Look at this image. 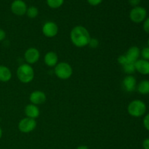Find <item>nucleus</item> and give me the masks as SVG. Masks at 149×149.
I'll list each match as a JSON object with an SVG mask.
<instances>
[{
  "label": "nucleus",
  "instance_id": "obj_1",
  "mask_svg": "<svg viewBox=\"0 0 149 149\" xmlns=\"http://www.w3.org/2000/svg\"><path fill=\"white\" fill-rule=\"evenodd\" d=\"M70 39L74 46L82 48L89 45L91 36L90 32L85 27L82 26H77L71 29Z\"/></svg>",
  "mask_w": 149,
  "mask_h": 149
},
{
  "label": "nucleus",
  "instance_id": "obj_2",
  "mask_svg": "<svg viewBox=\"0 0 149 149\" xmlns=\"http://www.w3.org/2000/svg\"><path fill=\"white\" fill-rule=\"evenodd\" d=\"M17 77L20 82L23 84H29L34 79V70L31 65L28 63L21 64L17 68Z\"/></svg>",
  "mask_w": 149,
  "mask_h": 149
},
{
  "label": "nucleus",
  "instance_id": "obj_3",
  "mask_svg": "<svg viewBox=\"0 0 149 149\" xmlns=\"http://www.w3.org/2000/svg\"><path fill=\"white\" fill-rule=\"evenodd\" d=\"M127 112L132 117H141L146 112V105L141 100H134L128 105Z\"/></svg>",
  "mask_w": 149,
  "mask_h": 149
},
{
  "label": "nucleus",
  "instance_id": "obj_4",
  "mask_svg": "<svg viewBox=\"0 0 149 149\" xmlns=\"http://www.w3.org/2000/svg\"><path fill=\"white\" fill-rule=\"evenodd\" d=\"M55 76L58 79L66 80L69 79L73 74V68L69 63L66 62L58 63L54 69Z\"/></svg>",
  "mask_w": 149,
  "mask_h": 149
},
{
  "label": "nucleus",
  "instance_id": "obj_5",
  "mask_svg": "<svg viewBox=\"0 0 149 149\" xmlns=\"http://www.w3.org/2000/svg\"><path fill=\"white\" fill-rule=\"evenodd\" d=\"M147 17V11L144 7H135L130 13V19L135 23H141L146 20Z\"/></svg>",
  "mask_w": 149,
  "mask_h": 149
},
{
  "label": "nucleus",
  "instance_id": "obj_6",
  "mask_svg": "<svg viewBox=\"0 0 149 149\" xmlns=\"http://www.w3.org/2000/svg\"><path fill=\"white\" fill-rule=\"evenodd\" d=\"M36 122L35 119L26 117L22 119L18 123V129L22 133H29L36 127Z\"/></svg>",
  "mask_w": 149,
  "mask_h": 149
},
{
  "label": "nucleus",
  "instance_id": "obj_7",
  "mask_svg": "<svg viewBox=\"0 0 149 149\" xmlns=\"http://www.w3.org/2000/svg\"><path fill=\"white\" fill-rule=\"evenodd\" d=\"M58 26L52 21H47L42 26V33L47 38H53L58 34Z\"/></svg>",
  "mask_w": 149,
  "mask_h": 149
},
{
  "label": "nucleus",
  "instance_id": "obj_8",
  "mask_svg": "<svg viewBox=\"0 0 149 149\" xmlns=\"http://www.w3.org/2000/svg\"><path fill=\"white\" fill-rule=\"evenodd\" d=\"M40 58V52L39 49L35 47H30L26 50L24 53V59L29 65L36 63Z\"/></svg>",
  "mask_w": 149,
  "mask_h": 149
},
{
  "label": "nucleus",
  "instance_id": "obj_9",
  "mask_svg": "<svg viewBox=\"0 0 149 149\" xmlns=\"http://www.w3.org/2000/svg\"><path fill=\"white\" fill-rule=\"evenodd\" d=\"M27 8V5L23 0H14L10 6L12 13L17 16H22L26 14Z\"/></svg>",
  "mask_w": 149,
  "mask_h": 149
},
{
  "label": "nucleus",
  "instance_id": "obj_10",
  "mask_svg": "<svg viewBox=\"0 0 149 149\" xmlns=\"http://www.w3.org/2000/svg\"><path fill=\"white\" fill-rule=\"evenodd\" d=\"M47 96L44 92L41 90H35L33 91L29 95V100L31 103L36 106L42 105L46 101Z\"/></svg>",
  "mask_w": 149,
  "mask_h": 149
},
{
  "label": "nucleus",
  "instance_id": "obj_11",
  "mask_svg": "<svg viewBox=\"0 0 149 149\" xmlns=\"http://www.w3.org/2000/svg\"><path fill=\"white\" fill-rule=\"evenodd\" d=\"M124 89L127 93L134 92L137 88V80L132 75H127L124 78L122 81Z\"/></svg>",
  "mask_w": 149,
  "mask_h": 149
},
{
  "label": "nucleus",
  "instance_id": "obj_12",
  "mask_svg": "<svg viewBox=\"0 0 149 149\" xmlns=\"http://www.w3.org/2000/svg\"><path fill=\"white\" fill-rule=\"evenodd\" d=\"M141 55V49L136 46H132L128 49L127 51L125 56H126L127 60L128 62L135 63Z\"/></svg>",
  "mask_w": 149,
  "mask_h": 149
},
{
  "label": "nucleus",
  "instance_id": "obj_13",
  "mask_svg": "<svg viewBox=\"0 0 149 149\" xmlns=\"http://www.w3.org/2000/svg\"><path fill=\"white\" fill-rule=\"evenodd\" d=\"M135 70L143 75L149 74V61L144 59H138L135 63Z\"/></svg>",
  "mask_w": 149,
  "mask_h": 149
},
{
  "label": "nucleus",
  "instance_id": "obj_14",
  "mask_svg": "<svg viewBox=\"0 0 149 149\" xmlns=\"http://www.w3.org/2000/svg\"><path fill=\"white\" fill-rule=\"evenodd\" d=\"M25 114L26 117L36 119V118L39 117L40 114V111L38 106L31 103V104H28L25 108Z\"/></svg>",
  "mask_w": 149,
  "mask_h": 149
},
{
  "label": "nucleus",
  "instance_id": "obj_15",
  "mask_svg": "<svg viewBox=\"0 0 149 149\" xmlns=\"http://www.w3.org/2000/svg\"><path fill=\"white\" fill-rule=\"evenodd\" d=\"M45 63L48 67H55L58 63V56L53 51H49L44 57Z\"/></svg>",
  "mask_w": 149,
  "mask_h": 149
},
{
  "label": "nucleus",
  "instance_id": "obj_16",
  "mask_svg": "<svg viewBox=\"0 0 149 149\" xmlns=\"http://www.w3.org/2000/svg\"><path fill=\"white\" fill-rule=\"evenodd\" d=\"M12 79V72L8 67L0 65V81L8 82Z\"/></svg>",
  "mask_w": 149,
  "mask_h": 149
},
{
  "label": "nucleus",
  "instance_id": "obj_17",
  "mask_svg": "<svg viewBox=\"0 0 149 149\" xmlns=\"http://www.w3.org/2000/svg\"><path fill=\"white\" fill-rule=\"evenodd\" d=\"M137 90L138 93L141 95H146L149 94V80L144 79L140 81L138 84L137 85Z\"/></svg>",
  "mask_w": 149,
  "mask_h": 149
},
{
  "label": "nucleus",
  "instance_id": "obj_18",
  "mask_svg": "<svg viewBox=\"0 0 149 149\" xmlns=\"http://www.w3.org/2000/svg\"><path fill=\"white\" fill-rule=\"evenodd\" d=\"M122 67H123V70L125 74H128V75H132L133 73H135L136 71V70H135V63L127 62Z\"/></svg>",
  "mask_w": 149,
  "mask_h": 149
},
{
  "label": "nucleus",
  "instance_id": "obj_19",
  "mask_svg": "<svg viewBox=\"0 0 149 149\" xmlns=\"http://www.w3.org/2000/svg\"><path fill=\"white\" fill-rule=\"evenodd\" d=\"M26 14L27 15L29 18H35L39 15V10L37 9V7H34V6H31L27 8Z\"/></svg>",
  "mask_w": 149,
  "mask_h": 149
},
{
  "label": "nucleus",
  "instance_id": "obj_20",
  "mask_svg": "<svg viewBox=\"0 0 149 149\" xmlns=\"http://www.w3.org/2000/svg\"><path fill=\"white\" fill-rule=\"evenodd\" d=\"M64 2V0H47V5L50 8L57 9L63 5Z\"/></svg>",
  "mask_w": 149,
  "mask_h": 149
},
{
  "label": "nucleus",
  "instance_id": "obj_21",
  "mask_svg": "<svg viewBox=\"0 0 149 149\" xmlns=\"http://www.w3.org/2000/svg\"><path fill=\"white\" fill-rule=\"evenodd\" d=\"M141 55L143 58L142 59L146 60V61H149V47H148L143 48L142 50L141 51Z\"/></svg>",
  "mask_w": 149,
  "mask_h": 149
},
{
  "label": "nucleus",
  "instance_id": "obj_22",
  "mask_svg": "<svg viewBox=\"0 0 149 149\" xmlns=\"http://www.w3.org/2000/svg\"><path fill=\"white\" fill-rule=\"evenodd\" d=\"M88 45L92 48H97L99 45L98 40L97 39H95V38H91Z\"/></svg>",
  "mask_w": 149,
  "mask_h": 149
},
{
  "label": "nucleus",
  "instance_id": "obj_23",
  "mask_svg": "<svg viewBox=\"0 0 149 149\" xmlns=\"http://www.w3.org/2000/svg\"><path fill=\"white\" fill-rule=\"evenodd\" d=\"M117 61H118V63H119L121 65H122V66H123V65H125V64H126L128 62L127 60L126 56H125V55H119V56L118 57Z\"/></svg>",
  "mask_w": 149,
  "mask_h": 149
},
{
  "label": "nucleus",
  "instance_id": "obj_24",
  "mask_svg": "<svg viewBox=\"0 0 149 149\" xmlns=\"http://www.w3.org/2000/svg\"><path fill=\"white\" fill-rule=\"evenodd\" d=\"M143 126L145 127V129L146 130L149 131V113L146 115L143 118Z\"/></svg>",
  "mask_w": 149,
  "mask_h": 149
},
{
  "label": "nucleus",
  "instance_id": "obj_25",
  "mask_svg": "<svg viewBox=\"0 0 149 149\" xmlns=\"http://www.w3.org/2000/svg\"><path fill=\"white\" fill-rule=\"evenodd\" d=\"M143 30L145 31L146 33H149V17L146 18V20L143 21Z\"/></svg>",
  "mask_w": 149,
  "mask_h": 149
},
{
  "label": "nucleus",
  "instance_id": "obj_26",
  "mask_svg": "<svg viewBox=\"0 0 149 149\" xmlns=\"http://www.w3.org/2000/svg\"><path fill=\"white\" fill-rule=\"evenodd\" d=\"M89 4L92 6H97L103 1V0H87Z\"/></svg>",
  "mask_w": 149,
  "mask_h": 149
},
{
  "label": "nucleus",
  "instance_id": "obj_27",
  "mask_svg": "<svg viewBox=\"0 0 149 149\" xmlns=\"http://www.w3.org/2000/svg\"><path fill=\"white\" fill-rule=\"evenodd\" d=\"M129 3L132 7H138V4L141 3V0H129Z\"/></svg>",
  "mask_w": 149,
  "mask_h": 149
},
{
  "label": "nucleus",
  "instance_id": "obj_28",
  "mask_svg": "<svg viewBox=\"0 0 149 149\" xmlns=\"http://www.w3.org/2000/svg\"><path fill=\"white\" fill-rule=\"evenodd\" d=\"M143 148L144 149H149V138H146L143 141Z\"/></svg>",
  "mask_w": 149,
  "mask_h": 149
},
{
  "label": "nucleus",
  "instance_id": "obj_29",
  "mask_svg": "<svg viewBox=\"0 0 149 149\" xmlns=\"http://www.w3.org/2000/svg\"><path fill=\"white\" fill-rule=\"evenodd\" d=\"M6 38V33L3 29H0V42H2Z\"/></svg>",
  "mask_w": 149,
  "mask_h": 149
},
{
  "label": "nucleus",
  "instance_id": "obj_30",
  "mask_svg": "<svg viewBox=\"0 0 149 149\" xmlns=\"http://www.w3.org/2000/svg\"><path fill=\"white\" fill-rule=\"evenodd\" d=\"M77 149H89V148L87 146L81 145V146H79L77 147Z\"/></svg>",
  "mask_w": 149,
  "mask_h": 149
},
{
  "label": "nucleus",
  "instance_id": "obj_31",
  "mask_svg": "<svg viewBox=\"0 0 149 149\" xmlns=\"http://www.w3.org/2000/svg\"><path fill=\"white\" fill-rule=\"evenodd\" d=\"M2 133H3L2 130H1V128L0 127V139H1V137H2Z\"/></svg>",
  "mask_w": 149,
  "mask_h": 149
},
{
  "label": "nucleus",
  "instance_id": "obj_32",
  "mask_svg": "<svg viewBox=\"0 0 149 149\" xmlns=\"http://www.w3.org/2000/svg\"><path fill=\"white\" fill-rule=\"evenodd\" d=\"M148 47H149V38H148Z\"/></svg>",
  "mask_w": 149,
  "mask_h": 149
}]
</instances>
